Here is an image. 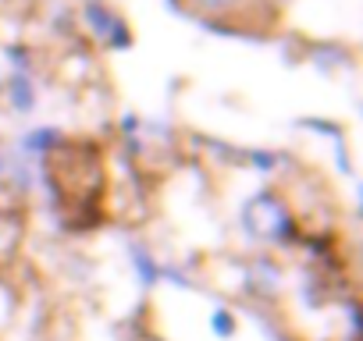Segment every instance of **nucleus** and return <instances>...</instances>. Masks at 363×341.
<instances>
[{
	"mask_svg": "<svg viewBox=\"0 0 363 341\" xmlns=\"http://www.w3.org/2000/svg\"><path fill=\"white\" fill-rule=\"evenodd\" d=\"M242 228L250 238L271 242V245L292 242V235H296V221L289 214V203L274 189H260L257 196H250L242 203Z\"/></svg>",
	"mask_w": 363,
	"mask_h": 341,
	"instance_id": "1",
	"label": "nucleus"
},
{
	"mask_svg": "<svg viewBox=\"0 0 363 341\" xmlns=\"http://www.w3.org/2000/svg\"><path fill=\"white\" fill-rule=\"evenodd\" d=\"M86 22H89V29L107 43V47H118V50H125L128 43H132V36H128V25L111 11V8H104L100 0H89L86 4Z\"/></svg>",
	"mask_w": 363,
	"mask_h": 341,
	"instance_id": "2",
	"label": "nucleus"
},
{
	"mask_svg": "<svg viewBox=\"0 0 363 341\" xmlns=\"http://www.w3.org/2000/svg\"><path fill=\"white\" fill-rule=\"evenodd\" d=\"M160 277H164V281H171L174 288H193V281H189L186 274H182L178 267H160Z\"/></svg>",
	"mask_w": 363,
	"mask_h": 341,
	"instance_id": "8",
	"label": "nucleus"
},
{
	"mask_svg": "<svg viewBox=\"0 0 363 341\" xmlns=\"http://www.w3.org/2000/svg\"><path fill=\"white\" fill-rule=\"evenodd\" d=\"M128 260H132V270H135L143 288H153L160 281V263L153 260V253L146 245H128Z\"/></svg>",
	"mask_w": 363,
	"mask_h": 341,
	"instance_id": "3",
	"label": "nucleus"
},
{
	"mask_svg": "<svg viewBox=\"0 0 363 341\" xmlns=\"http://www.w3.org/2000/svg\"><path fill=\"white\" fill-rule=\"evenodd\" d=\"M211 327H214V334H218V337H225V341H228V337H235V330H239L235 316H232L225 306H218V309L211 313Z\"/></svg>",
	"mask_w": 363,
	"mask_h": 341,
	"instance_id": "7",
	"label": "nucleus"
},
{
	"mask_svg": "<svg viewBox=\"0 0 363 341\" xmlns=\"http://www.w3.org/2000/svg\"><path fill=\"white\" fill-rule=\"evenodd\" d=\"M8 96H11V107L18 114H29L36 110V89H33V79L26 71H15L11 82H8Z\"/></svg>",
	"mask_w": 363,
	"mask_h": 341,
	"instance_id": "4",
	"label": "nucleus"
},
{
	"mask_svg": "<svg viewBox=\"0 0 363 341\" xmlns=\"http://www.w3.org/2000/svg\"><path fill=\"white\" fill-rule=\"evenodd\" d=\"M189 4L200 11V15H207V18H214V15H235L246 0H189Z\"/></svg>",
	"mask_w": 363,
	"mask_h": 341,
	"instance_id": "6",
	"label": "nucleus"
},
{
	"mask_svg": "<svg viewBox=\"0 0 363 341\" xmlns=\"http://www.w3.org/2000/svg\"><path fill=\"white\" fill-rule=\"evenodd\" d=\"M4 170H8V156H4V153H0V175H4Z\"/></svg>",
	"mask_w": 363,
	"mask_h": 341,
	"instance_id": "9",
	"label": "nucleus"
},
{
	"mask_svg": "<svg viewBox=\"0 0 363 341\" xmlns=\"http://www.w3.org/2000/svg\"><path fill=\"white\" fill-rule=\"evenodd\" d=\"M57 132L54 128H33L26 139H22V149L26 153H40V156H47V153H54L57 149Z\"/></svg>",
	"mask_w": 363,
	"mask_h": 341,
	"instance_id": "5",
	"label": "nucleus"
}]
</instances>
